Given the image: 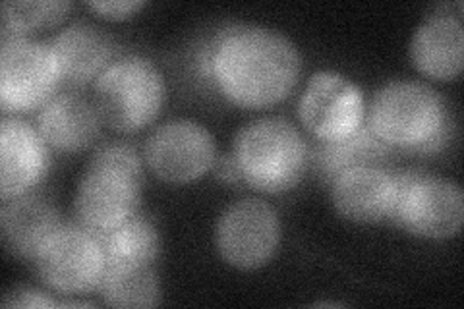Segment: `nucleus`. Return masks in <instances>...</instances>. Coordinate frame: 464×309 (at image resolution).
<instances>
[{
	"instance_id": "f257e3e1",
	"label": "nucleus",
	"mask_w": 464,
	"mask_h": 309,
	"mask_svg": "<svg viewBox=\"0 0 464 309\" xmlns=\"http://www.w3.org/2000/svg\"><path fill=\"white\" fill-rule=\"evenodd\" d=\"M201 64L221 95L246 109L286 99L302 72L293 41L269 27L240 24L217 34Z\"/></svg>"
},
{
	"instance_id": "f03ea898",
	"label": "nucleus",
	"mask_w": 464,
	"mask_h": 309,
	"mask_svg": "<svg viewBox=\"0 0 464 309\" xmlns=\"http://www.w3.org/2000/svg\"><path fill=\"white\" fill-rule=\"evenodd\" d=\"M368 128L387 147L433 151L447 136V112L430 85L391 82L372 101Z\"/></svg>"
},
{
	"instance_id": "7ed1b4c3",
	"label": "nucleus",
	"mask_w": 464,
	"mask_h": 309,
	"mask_svg": "<svg viewBox=\"0 0 464 309\" xmlns=\"http://www.w3.org/2000/svg\"><path fill=\"white\" fill-rule=\"evenodd\" d=\"M235 165L248 186L279 194L300 182L308 165V147L288 121L269 116L240 130Z\"/></svg>"
},
{
	"instance_id": "20e7f679",
	"label": "nucleus",
	"mask_w": 464,
	"mask_h": 309,
	"mask_svg": "<svg viewBox=\"0 0 464 309\" xmlns=\"http://www.w3.org/2000/svg\"><path fill=\"white\" fill-rule=\"evenodd\" d=\"M163 102L165 80L143 56H122L95 80L93 105L101 121L116 131H136L151 124Z\"/></svg>"
},
{
	"instance_id": "39448f33",
	"label": "nucleus",
	"mask_w": 464,
	"mask_h": 309,
	"mask_svg": "<svg viewBox=\"0 0 464 309\" xmlns=\"http://www.w3.org/2000/svg\"><path fill=\"white\" fill-rule=\"evenodd\" d=\"M397 203L391 218L422 238H449L464 220V196L460 188L441 176L411 172L397 176Z\"/></svg>"
},
{
	"instance_id": "423d86ee",
	"label": "nucleus",
	"mask_w": 464,
	"mask_h": 309,
	"mask_svg": "<svg viewBox=\"0 0 464 309\" xmlns=\"http://www.w3.org/2000/svg\"><path fill=\"white\" fill-rule=\"evenodd\" d=\"M63 73L49 43L3 37L0 49V105L3 112H24L45 105Z\"/></svg>"
},
{
	"instance_id": "0eeeda50",
	"label": "nucleus",
	"mask_w": 464,
	"mask_h": 309,
	"mask_svg": "<svg viewBox=\"0 0 464 309\" xmlns=\"http://www.w3.org/2000/svg\"><path fill=\"white\" fill-rule=\"evenodd\" d=\"M37 269L43 283L56 292H90L99 288L105 275V249L83 227H61L37 256Z\"/></svg>"
},
{
	"instance_id": "6e6552de",
	"label": "nucleus",
	"mask_w": 464,
	"mask_h": 309,
	"mask_svg": "<svg viewBox=\"0 0 464 309\" xmlns=\"http://www.w3.org/2000/svg\"><path fill=\"white\" fill-rule=\"evenodd\" d=\"M298 112L312 136L325 143L341 141L364 126V93L337 72H317L302 93Z\"/></svg>"
},
{
	"instance_id": "1a4fd4ad",
	"label": "nucleus",
	"mask_w": 464,
	"mask_h": 309,
	"mask_svg": "<svg viewBox=\"0 0 464 309\" xmlns=\"http://www.w3.org/2000/svg\"><path fill=\"white\" fill-rule=\"evenodd\" d=\"M279 240V217L261 199L232 203L217 225V246L223 259L246 271L266 265L277 252Z\"/></svg>"
},
{
	"instance_id": "9d476101",
	"label": "nucleus",
	"mask_w": 464,
	"mask_h": 309,
	"mask_svg": "<svg viewBox=\"0 0 464 309\" xmlns=\"http://www.w3.org/2000/svg\"><path fill=\"white\" fill-rule=\"evenodd\" d=\"M141 182L124 170L90 163L74 201L80 227L95 237H103L132 218L138 209Z\"/></svg>"
},
{
	"instance_id": "9b49d317",
	"label": "nucleus",
	"mask_w": 464,
	"mask_h": 309,
	"mask_svg": "<svg viewBox=\"0 0 464 309\" xmlns=\"http://www.w3.org/2000/svg\"><path fill=\"white\" fill-rule=\"evenodd\" d=\"M145 159L165 182H194L213 167L215 141L206 126L184 119L172 121L153 131L145 143Z\"/></svg>"
},
{
	"instance_id": "f8f14e48",
	"label": "nucleus",
	"mask_w": 464,
	"mask_h": 309,
	"mask_svg": "<svg viewBox=\"0 0 464 309\" xmlns=\"http://www.w3.org/2000/svg\"><path fill=\"white\" fill-rule=\"evenodd\" d=\"M395 176L377 165H358L335 176L331 198L335 209L353 223H382L391 218L397 203Z\"/></svg>"
},
{
	"instance_id": "ddd939ff",
	"label": "nucleus",
	"mask_w": 464,
	"mask_h": 309,
	"mask_svg": "<svg viewBox=\"0 0 464 309\" xmlns=\"http://www.w3.org/2000/svg\"><path fill=\"white\" fill-rule=\"evenodd\" d=\"M39 130L5 114L0 126V196L5 201L25 196L45 174L49 151Z\"/></svg>"
},
{
	"instance_id": "4468645a",
	"label": "nucleus",
	"mask_w": 464,
	"mask_h": 309,
	"mask_svg": "<svg viewBox=\"0 0 464 309\" xmlns=\"http://www.w3.org/2000/svg\"><path fill=\"white\" fill-rule=\"evenodd\" d=\"M63 80L72 85H85L97 80L114 61L116 43L99 25L76 22L64 27L49 43Z\"/></svg>"
},
{
	"instance_id": "2eb2a0df",
	"label": "nucleus",
	"mask_w": 464,
	"mask_h": 309,
	"mask_svg": "<svg viewBox=\"0 0 464 309\" xmlns=\"http://www.w3.org/2000/svg\"><path fill=\"white\" fill-rule=\"evenodd\" d=\"M101 116L92 101L78 93H61L49 99L37 116V130L47 145L74 153L90 147L101 131Z\"/></svg>"
},
{
	"instance_id": "dca6fc26",
	"label": "nucleus",
	"mask_w": 464,
	"mask_h": 309,
	"mask_svg": "<svg viewBox=\"0 0 464 309\" xmlns=\"http://www.w3.org/2000/svg\"><path fill=\"white\" fill-rule=\"evenodd\" d=\"M0 227L5 246L14 256L37 259L41 249L63 225L51 203L34 196H20L5 201Z\"/></svg>"
},
{
	"instance_id": "f3484780",
	"label": "nucleus",
	"mask_w": 464,
	"mask_h": 309,
	"mask_svg": "<svg viewBox=\"0 0 464 309\" xmlns=\"http://www.w3.org/2000/svg\"><path fill=\"white\" fill-rule=\"evenodd\" d=\"M412 64L435 80L459 76L464 63V27L460 20L433 16L420 25L411 41Z\"/></svg>"
},
{
	"instance_id": "a211bd4d",
	"label": "nucleus",
	"mask_w": 464,
	"mask_h": 309,
	"mask_svg": "<svg viewBox=\"0 0 464 309\" xmlns=\"http://www.w3.org/2000/svg\"><path fill=\"white\" fill-rule=\"evenodd\" d=\"M99 290L112 307H153L161 300L157 275L145 263H107Z\"/></svg>"
},
{
	"instance_id": "6ab92c4d",
	"label": "nucleus",
	"mask_w": 464,
	"mask_h": 309,
	"mask_svg": "<svg viewBox=\"0 0 464 309\" xmlns=\"http://www.w3.org/2000/svg\"><path fill=\"white\" fill-rule=\"evenodd\" d=\"M389 147L373 136L368 126H362L354 136L322 143L315 151V169L324 180H335L343 170L358 165H375L377 159L387 155Z\"/></svg>"
},
{
	"instance_id": "aec40b11",
	"label": "nucleus",
	"mask_w": 464,
	"mask_h": 309,
	"mask_svg": "<svg viewBox=\"0 0 464 309\" xmlns=\"http://www.w3.org/2000/svg\"><path fill=\"white\" fill-rule=\"evenodd\" d=\"M105 249L107 263H145L151 265L159 256V232L143 217H132L114 230L97 237Z\"/></svg>"
},
{
	"instance_id": "412c9836",
	"label": "nucleus",
	"mask_w": 464,
	"mask_h": 309,
	"mask_svg": "<svg viewBox=\"0 0 464 309\" xmlns=\"http://www.w3.org/2000/svg\"><path fill=\"white\" fill-rule=\"evenodd\" d=\"M72 5L68 0H22L3 3V37H24L39 27L54 25L66 18Z\"/></svg>"
},
{
	"instance_id": "4be33fe9",
	"label": "nucleus",
	"mask_w": 464,
	"mask_h": 309,
	"mask_svg": "<svg viewBox=\"0 0 464 309\" xmlns=\"http://www.w3.org/2000/svg\"><path fill=\"white\" fill-rule=\"evenodd\" d=\"M3 305L8 307H24V309H35V307H58L63 304L54 302L45 292H41L32 286H16L6 292Z\"/></svg>"
},
{
	"instance_id": "5701e85b",
	"label": "nucleus",
	"mask_w": 464,
	"mask_h": 309,
	"mask_svg": "<svg viewBox=\"0 0 464 309\" xmlns=\"http://www.w3.org/2000/svg\"><path fill=\"white\" fill-rule=\"evenodd\" d=\"M145 3H141V0H92V3H87L93 12L114 20L132 16Z\"/></svg>"
}]
</instances>
